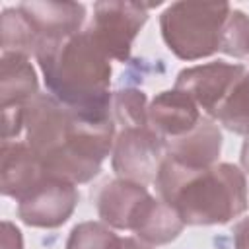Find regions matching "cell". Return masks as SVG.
<instances>
[{
	"mask_svg": "<svg viewBox=\"0 0 249 249\" xmlns=\"http://www.w3.org/2000/svg\"><path fill=\"white\" fill-rule=\"evenodd\" d=\"M165 158V140L150 124L117 130L111 152V165L117 177L140 185L154 183Z\"/></svg>",
	"mask_w": 249,
	"mask_h": 249,
	"instance_id": "cell-5",
	"label": "cell"
},
{
	"mask_svg": "<svg viewBox=\"0 0 249 249\" xmlns=\"http://www.w3.org/2000/svg\"><path fill=\"white\" fill-rule=\"evenodd\" d=\"M243 64L214 60L183 68L175 78V89L187 93L206 117H216V111L230 95L235 82L243 76Z\"/></svg>",
	"mask_w": 249,
	"mask_h": 249,
	"instance_id": "cell-7",
	"label": "cell"
},
{
	"mask_svg": "<svg viewBox=\"0 0 249 249\" xmlns=\"http://www.w3.org/2000/svg\"><path fill=\"white\" fill-rule=\"evenodd\" d=\"M247 60H249V54H247Z\"/></svg>",
	"mask_w": 249,
	"mask_h": 249,
	"instance_id": "cell-25",
	"label": "cell"
},
{
	"mask_svg": "<svg viewBox=\"0 0 249 249\" xmlns=\"http://www.w3.org/2000/svg\"><path fill=\"white\" fill-rule=\"evenodd\" d=\"M233 245L235 249H249V216L233 226Z\"/></svg>",
	"mask_w": 249,
	"mask_h": 249,
	"instance_id": "cell-22",
	"label": "cell"
},
{
	"mask_svg": "<svg viewBox=\"0 0 249 249\" xmlns=\"http://www.w3.org/2000/svg\"><path fill=\"white\" fill-rule=\"evenodd\" d=\"M35 95H39V82H37V72L29 62V56L2 53V58H0L2 111L23 107Z\"/></svg>",
	"mask_w": 249,
	"mask_h": 249,
	"instance_id": "cell-14",
	"label": "cell"
},
{
	"mask_svg": "<svg viewBox=\"0 0 249 249\" xmlns=\"http://www.w3.org/2000/svg\"><path fill=\"white\" fill-rule=\"evenodd\" d=\"M239 161H241V167H243V173L249 175V136L245 138L243 146H241V156H239Z\"/></svg>",
	"mask_w": 249,
	"mask_h": 249,
	"instance_id": "cell-24",
	"label": "cell"
},
{
	"mask_svg": "<svg viewBox=\"0 0 249 249\" xmlns=\"http://www.w3.org/2000/svg\"><path fill=\"white\" fill-rule=\"evenodd\" d=\"M111 115L119 128L148 124V99L138 88H123L113 93ZM117 128V130H119Z\"/></svg>",
	"mask_w": 249,
	"mask_h": 249,
	"instance_id": "cell-18",
	"label": "cell"
},
{
	"mask_svg": "<svg viewBox=\"0 0 249 249\" xmlns=\"http://www.w3.org/2000/svg\"><path fill=\"white\" fill-rule=\"evenodd\" d=\"M121 239L105 222H82L72 228L64 249H121Z\"/></svg>",
	"mask_w": 249,
	"mask_h": 249,
	"instance_id": "cell-19",
	"label": "cell"
},
{
	"mask_svg": "<svg viewBox=\"0 0 249 249\" xmlns=\"http://www.w3.org/2000/svg\"><path fill=\"white\" fill-rule=\"evenodd\" d=\"M202 111L181 89H165L148 103V124L163 140L187 134L200 121Z\"/></svg>",
	"mask_w": 249,
	"mask_h": 249,
	"instance_id": "cell-13",
	"label": "cell"
},
{
	"mask_svg": "<svg viewBox=\"0 0 249 249\" xmlns=\"http://www.w3.org/2000/svg\"><path fill=\"white\" fill-rule=\"evenodd\" d=\"M167 158L179 165L200 169L218 163L222 152V130L218 121L202 115L193 130L183 136L165 140Z\"/></svg>",
	"mask_w": 249,
	"mask_h": 249,
	"instance_id": "cell-12",
	"label": "cell"
},
{
	"mask_svg": "<svg viewBox=\"0 0 249 249\" xmlns=\"http://www.w3.org/2000/svg\"><path fill=\"white\" fill-rule=\"evenodd\" d=\"M231 6L226 2H173L160 16L167 49L181 60H198L220 51Z\"/></svg>",
	"mask_w": 249,
	"mask_h": 249,
	"instance_id": "cell-4",
	"label": "cell"
},
{
	"mask_svg": "<svg viewBox=\"0 0 249 249\" xmlns=\"http://www.w3.org/2000/svg\"><path fill=\"white\" fill-rule=\"evenodd\" d=\"M150 196L152 195L148 193L146 185L117 177L103 183L97 191V214L113 230H132L142 206Z\"/></svg>",
	"mask_w": 249,
	"mask_h": 249,
	"instance_id": "cell-11",
	"label": "cell"
},
{
	"mask_svg": "<svg viewBox=\"0 0 249 249\" xmlns=\"http://www.w3.org/2000/svg\"><path fill=\"white\" fill-rule=\"evenodd\" d=\"M148 21V6L138 2H97L88 31L111 60L126 62L132 43Z\"/></svg>",
	"mask_w": 249,
	"mask_h": 249,
	"instance_id": "cell-6",
	"label": "cell"
},
{
	"mask_svg": "<svg viewBox=\"0 0 249 249\" xmlns=\"http://www.w3.org/2000/svg\"><path fill=\"white\" fill-rule=\"evenodd\" d=\"M47 177H51L39 156L23 140L2 142V165H0V189L4 196L14 200L25 198L33 189H37Z\"/></svg>",
	"mask_w": 249,
	"mask_h": 249,
	"instance_id": "cell-10",
	"label": "cell"
},
{
	"mask_svg": "<svg viewBox=\"0 0 249 249\" xmlns=\"http://www.w3.org/2000/svg\"><path fill=\"white\" fill-rule=\"evenodd\" d=\"M23 132L51 177L82 185L111 156L117 124L113 115L78 113L51 93H39L23 105Z\"/></svg>",
	"mask_w": 249,
	"mask_h": 249,
	"instance_id": "cell-1",
	"label": "cell"
},
{
	"mask_svg": "<svg viewBox=\"0 0 249 249\" xmlns=\"http://www.w3.org/2000/svg\"><path fill=\"white\" fill-rule=\"evenodd\" d=\"M183 228L185 222L169 204H165L160 196H150L142 206L130 231H134L140 241L156 247L177 239Z\"/></svg>",
	"mask_w": 249,
	"mask_h": 249,
	"instance_id": "cell-15",
	"label": "cell"
},
{
	"mask_svg": "<svg viewBox=\"0 0 249 249\" xmlns=\"http://www.w3.org/2000/svg\"><path fill=\"white\" fill-rule=\"evenodd\" d=\"M220 53L233 58H243L249 54V16H245L241 10L231 8L222 31Z\"/></svg>",
	"mask_w": 249,
	"mask_h": 249,
	"instance_id": "cell-20",
	"label": "cell"
},
{
	"mask_svg": "<svg viewBox=\"0 0 249 249\" xmlns=\"http://www.w3.org/2000/svg\"><path fill=\"white\" fill-rule=\"evenodd\" d=\"M158 196L169 204L185 226L228 224L247 210V179L233 163L185 167L165 158L156 177Z\"/></svg>",
	"mask_w": 249,
	"mask_h": 249,
	"instance_id": "cell-2",
	"label": "cell"
},
{
	"mask_svg": "<svg viewBox=\"0 0 249 249\" xmlns=\"http://www.w3.org/2000/svg\"><path fill=\"white\" fill-rule=\"evenodd\" d=\"M80 193L74 183L47 177L37 189L18 202V218L31 228H58L76 210Z\"/></svg>",
	"mask_w": 249,
	"mask_h": 249,
	"instance_id": "cell-8",
	"label": "cell"
},
{
	"mask_svg": "<svg viewBox=\"0 0 249 249\" xmlns=\"http://www.w3.org/2000/svg\"><path fill=\"white\" fill-rule=\"evenodd\" d=\"M18 8L31 23L39 49L80 33L86 21V6L80 2H21Z\"/></svg>",
	"mask_w": 249,
	"mask_h": 249,
	"instance_id": "cell-9",
	"label": "cell"
},
{
	"mask_svg": "<svg viewBox=\"0 0 249 249\" xmlns=\"http://www.w3.org/2000/svg\"><path fill=\"white\" fill-rule=\"evenodd\" d=\"M121 249H154V247L140 241L138 237H123L121 239Z\"/></svg>",
	"mask_w": 249,
	"mask_h": 249,
	"instance_id": "cell-23",
	"label": "cell"
},
{
	"mask_svg": "<svg viewBox=\"0 0 249 249\" xmlns=\"http://www.w3.org/2000/svg\"><path fill=\"white\" fill-rule=\"evenodd\" d=\"M2 249H23L21 233L10 222H2Z\"/></svg>",
	"mask_w": 249,
	"mask_h": 249,
	"instance_id": "cell-21",
	"label": "cell"
},
{
	"mask_svg": "<svg viewBox=\"0 0 249 249\" xmlns=\"http://www.w3.org/2000/svg\"><path fill=\"white\" fill-rule=\"evenodd\" d=\"M47 91L86 115H111V58L88 29L37 51Z\"/></svg>",
	"mask_w": 249,
	"mask_h": 249,
	"instance_id": "cell-3",
	"label": "cell"
},
{
	"mask_svg": "<svg viewBox=\"0 0 249 249\" xmlns=\"http://www.w3.org/2000/svg\"><path fill=\"white\" fill-rule=\"evenodd\" d=\"M214 121L235 134L249 136V70L235 82L230 95L216 111Z\"/></svg>",
	"mask_w": 249,
	"mask_h": 249,
	"instance_id": "cell-17",
	"label": "cell"
},
{
	"mask_svg": "<svg viewBox=\"0 0 249 249\" xmlns=\"http://www.w3.org/2000/svg\"><path fill=\"white\" fill-rule=\"evenodd\" d=\"M2 33V53H14L23 56H35L39 49V39L27 21V18L19 12V8H6L0 19Z\"/></svg>",
	"mask_w": 249,
	"mask_h": 249,
	"instance_id": "cell-16",
	"label": "cell"
}]
</instances>
